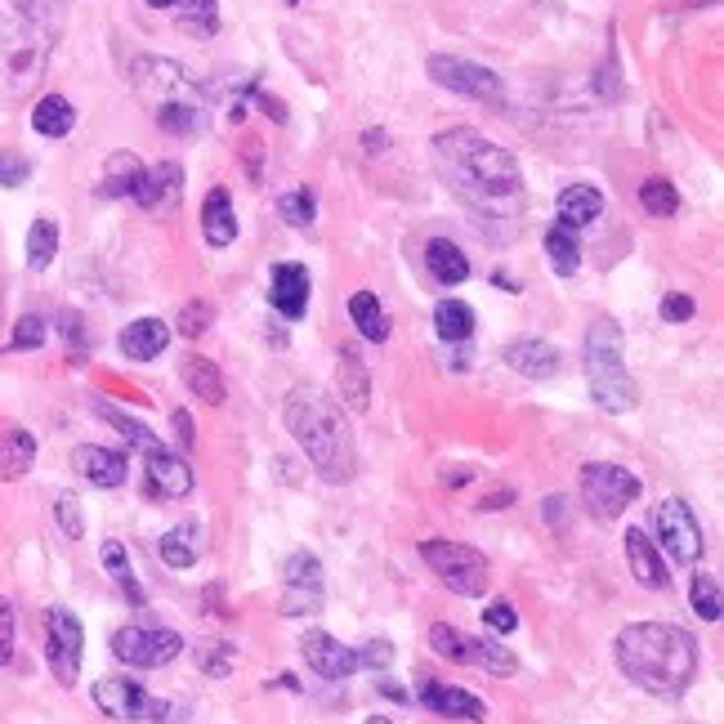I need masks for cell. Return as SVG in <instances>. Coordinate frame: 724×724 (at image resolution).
Returning <instances> with one entry per match:
<instances>
[{"mask_svg":"<svg viewBox=\"0 0 724 724\" xmlns=\"http://www.w3.org/2000/svg\"><path fill=\"white\" fill-rule=\"evenodd\" d=\"M144 466H148V492H153V497L183 501V497L192 492V483H197L192 470H188V460L175 456L166 443H157V447L144 452Z\"/></svg>","mask_w":724,"mask_h":724,"instance_id":"cell-16","label":"cell"},{"mask_svg":"<svg viewBox=\"0 0 724 724\" xmlns=\"http://www.w3.org/2000/svg\"><path fill=\"white\" fill-rule=\"evenodd\" d=\"M81 648H86V631H81L77 613L49 609L45 613V657H49V671L63 689H73L81 676Z\"/></svg>","mask_w":724,"mask_h":724,"instance_id":"cell-11","label":"cell"},{"mask_svg":"<svg viewBox=\"0 0 724 724\" xmlns=\"http://www.w3.org/2000/svg\"><path fill=\"white\" fill-rule=\"evenodd\" d=\"M202 237H207L211 246H233V237H237V215H233V202H229V188H211V192H207Z\"/></svg>","mask_w":724,"mask_h":724,"instance_id":"cell-28","label":"cell"},{"mask_svg":"<svg viewBox=\"0 0 724 724\" xmlns=\"http://www.w3.org/2000/svg\"><path fill=\"white\" fill-rule=\"evenodd\" d=\"M604 215V192L600 188H590V183H572L559 192V224L564 229H586V224H595Z\"/></svg>","mask_w":724,"mask_h":724,"instance_id":"cell-26","label":"cell"},{"mask_svg":"<svg viewBox=\"0 0 724 724\" xmlns=\"http://www.w3.org/2000/svg\"><path fill=\"white\" fill-rule=\"evenodd\" d=\"M349 318H354V326L363 332V341H371V345H385L389 341V313L380 309V300L371 291H354Z\"/></svg>","mask_w":724,"mask_h":724,"instance_id":"cell-35","label":"cell"},{"mask_svg":"<svg viewBox=\"0 0 724 724\" xmlns=\"http://www.w3.org/2000/svg\"><path fill=\"white\" fill-rule=\"evenodd\" d=\"M300 653H304V662L313 676L322 680H345L358 671V648H345L336 635H326V631H309L300 639Z\"/></svg>","mask_w":724,"mask_h":724,"instance_id":"cell-15","label":"cell"},{"mask_svg":"<svg viewBox=\"0 0 724 724\" xmlns=\"http://www.w3.org/2000/svg\"><path fill=\"white\" fill-rule=\"evenodd\" d=\"M32 466H36V438L27 430H19V425H5V430H0V479L14 483Z\"/></svg>","mask_w":724,"mask_h":724,"instance_id":"cell-27","label":"cell"},{"mask_svg":"<svg viewBox=\"0 0 724 724\" xmlns=\"http://www.w3.org/2000/svg\"><path fill=\"white\" fill-rule=\"evenodd\" d=\"M73 125H77V108L63 99V94H45L36 108H32V130L45 140H63V135H73Z\"/></svg>","mask_w":724,"mask_h":724,"instance_id":"cell-33","label":"cell"},{"mask_svg":"<svg viewBox=\"0 0 724 724\" xmlns=\"http://www.w3.org/2000/svg\"><path fill=\"white\" fill-rule=\"evenodd\" d=\"M689 600H693V613H698L702 622H720L724 604H720V581H715L711 572H698V577H693Z\"/></svg>","mask_w":724,"mask_h":724,"instance_id":"cell-42","label":"cell"},{"mask_svg":"<svg viewBox=\"0 0 724 724\" xmlns=\"http://www.w3.org/2000/svg\"><path fill=\"white\" fill-rule=\"evenodd\" d=\"M282 577H287V595H282V617H304V613H318L322 609V559L318 555H309V550H300V555H291L287 559V568H282Z\"/></svg>","mask_w":724,"mask_h":724,"instance_id":"cell-14","label":"cell"},{"mask_svg":"<svg viewBox=\"0 0 724 724\" xmlns=\"http://www.w3.org/2000/svg\"><path fill=\"white\" fill-rule=\"evenodd\" d=\"M510 501H514V492H510V488H501V492H488V497L479 501V510H483V514H488V510H505Z\"/></svg>","mask_w":724,"mask_h":724,"instance_id":"cell-54","label":"cell"},{"mask_svg":"<svg viewBox=\"0 0 724 724\" xmlns=\"http://www.w3.org/2000/svg\"><path fill=\"white\" fill-rule=\"evenodd\" d=\"M130 81H135V90L153 103V116L170 112V108L202 103V90H197V81L179 68L175 58H135L130 63Z\"/></svg>","mask_w":724,"mask_h":724,"instance_id":"cell-7","label":"cell"},{"mask_svg":"<svg viewBox=\"0 0 724 724\" xmlns=\"http://www.w3.org/2000/svg\"><path fill=\"white\" fill-rule=\"evenodd\" d=\"M14 657V604L0 595V667H10Z\"/></svg>","mask_w":724,"mask_h":724,"instance_id":"cell-50","label":"cell"},{"mask_svg":"<svg viewBox=\"0 0 724 724\" xmlns=\"http://www.w3.org/2000/svg\"><path fill=\"white\" fill-rule=\"evenodd\" d=\"M546 255H550V269H555L559 278H572V274H577V265H581L577 233H572V229H564V224H555V229L546 233Z\"/></svg>","mask_w":724,"mask_h":724,"instance_id":"cell-38","label":"cell"},{"mask_svg":"<svg viewBox=\"0 0 724 724\" xmlns=\"http://www.w3.org/2000/svg\"><path fill=\"white\" fill-rule=\"evenodd\" d=\"M233 667H237V644H229V639H211V644L197 648V671H202V676H211V680H229Z\"/></svg>","mask_w":724,"mask_h":724,"instance_id":"cell-39","label":"cell"},{"mask_svg":"<svg viewBox=\"0 0 724 724\" xmlns=\"http://www.w3.org/2000/svg\"><path fill=\"white\" fill-rule=\"evenodd\" d=\"M564 505H568L564 497H546V519H550V523H559V528H564V519H568V510H564Z\"/></svg>","mask_w":724,"mask_h":724,"instance_id":"cell-55","label":"cell"},{"mask_svg":"<svg viewBox=\"0 0 724 724\" xmlns=\"http://www.w3.org/2000/svg\"><path fill=\"white\" fill-rule=\"evenodd\" d=\"M466 667L505 680V676L519 671V657H514L505 644H497V639H475V635H466Z\"/></svg>","mask_w":724,"mask_h":724,"instance_id":"cell-31","label":"cell"},{"mask_svg":"<svg viewBox=\"0 0 724 724\" xmlns=\"http://www.w3.org/2000/svg\"><path fill=\"white\" fill-rule=\"evenodd\" d=\"M291 438L309 456V466L326 483H349L358 475V443L345 421V408L332 403L318 389H291L287 412H282Z\"/></svg>","mask_w":724,"mask_h":724,"instance_id":"cell-2","label":"cell"},{"mask_svg":"<svg viewBox=\"0 0 724 724\" xmlns=\"http://www.w3.org/2000/svg\"><path fill=\"white\" fill-rule=\"evenodd\" d=\"M73 466H77V475H81L86 483H94V488H121V483H125V470H130L121 452L94 447V443H81V447L73 452Z\"/></svg>","mask_w":724,"mask_h":724,"instance_id":"cell-17","label":"cell"},{"mask_svg":"<svg viewBox=\"0 0 724 724\" xmlns=\"http://www.w3.org/2000/svg\"><path fill=\"white\" fill-rule=\"evenodd\" d=\"M639 207L648 211V215H676L680 211V192H676V183H667V179H644L639 183Z\"/></svg>","mask_w":724,"mask_h":724,"instance_id":"cell-41","label":"cell"},{"mask_svg":"<svg viewBox=\"0 0 724 724\" xmlns=\"http://www.w3.org/2000/svg\"><path fill=\"white\" fill-rule=\"evenodd\" d=\"M54 255H58V220L41 215V220H32V229H27V265L41 274V269L54 265Z\"/></svg>","mask_w":724,"mask_h":724,"instance_id":"cell-37","label":"cell"},{"mask_svg":"<svg viewBox=\"0 0 724 724\" xmlns=\"http://www.w3.org/2000/svg\"><path fill=\"white\" fill-rule=\"evenodd\" d=\"M179 376H183V385H188L192 399H202L207 408H220V403L229 399L220 367H215L211 358H202V354H188V358L179 363Z\"/></svg>","mask_w":724,"mask_h":724,"instance_id":"cell-25","label":"cell"},{"mask_svg":"<svg viewBox=\"0 0 724 724\" xmlns=\"http://www.w3.org/2000/svg\"><path fill=\"white\" fill-rule=\"evenodd\" d=\"M505 363H510V371H519V376H528V380H550V376H559V349L550 345V341H537V336H523V341H514L510 349H505Z\"/></svg>","mask_w":724,"mask_h":724,"instance_id":"cell-18","label":"cell"},{"mask_svg":"<svg viewBox=\"0 0 724 724\" xmlns=\"http://www.w3.org/2000/svg\"><path fill=\"white\" fill-rule=\"evenodd\" d=\"M32 175V161L10 153V148H0V188H23Z\"/></svg>","mask_w":724,"mask_h":724,"instance_id":"cell-48","label":"cell"},{"mask_svg":"<svg viewBox=\"0 0 724 724\" xmlns=\"http://www.w3.org/2000/svg\"><path fill=\"white\" fill-rule=\"evenodd\" d=\"M430 648L443 657V662H460V667H466V631H456L447 622H434L430 626Z\"/></svg>","mask_w":724,"mask_h":724,"instance_id":"cell-43","label":"cell"},{"mask_svg":"<svg viewBox=\"0 0 724 724\" xmlns=\"http://www.w3.org/2000/svg\"><path fill=\"white\" fill-rule=\"evenodd\" d=\"M617 671L653 698H680L698 680V639L671 622H631L613 639Z\"/></svg>","mask_w":724,"mask_h":724,"instance_id":"cell-1","label":"cell"},{"mask_svg":"<svg viewBox=\"0 0 724 724\" xmlns=\"http://www.w3.org/2000/svg\"><path fill=\"white\" fill-rule=\"evenodd\" d=\"M116 345H121V354H125L130 363H153V358L166 354V345H170V326H166L161 318H140V322L125 326Z\"/></svg>","mask_w":724,"mask_h":724,"instance_id":"cell-22","label":"cell"},{"mask_svg":"<svg viewBox=\"0 0 724 724\" xmlns=\"http://www.w3.org/2000/svg\"><path fill=\"white\" fill-rule=\"evenodd\" d=\"M622 542H626V564H631V577H635L644 590H667V586H671L662 550H657V546H653L639 528H631Z\"/></svg>","mask_w":724,"mask_h":724,"instance_id":"cell-19","label":"cell"},{"mask_svg":"<svg viewBox=\"0 0 724 724\" xmlns=\"http://www.w3.org/2000/svg\"><path fill=\"white\" fill-rule=\"evenodd\" d=\"M483 622H488L497 635L519 631V613H514V604H510V600H492V604H488V613H483Z\"/></svg>","mask_w":724,"mask_h":724,"instance_id":"cell-49","label":"cell"},{"mask_svg":"<svg viewBox=\"0 0 724 724\" xmlns=\"http://www.w3.org/2000/svg\"><path fill=\"white\" fill-rule=\"evenodd\" d=\"M287 5H300V0H287Z\"/></svg>","mask_w":724,"mask_h":724,"instance_id":"cell-60","label":"cell"},{"mask_svg":"<svg viewBox=\"0 0 724 724\" xmlns=\"http://www.w3.org/2000/svg\"><path fill=\"white\" fill-rule=\"evenodd\" d=\"M336 393L349 412H367L371 408V371L363 363V354L354 345L341 349V363H336Z\"/></svg>","mask_w":724,"mask_h":724,"instance_id":"cell-21","label":"cell"},{"mask_svg":"<svg viewBox=\"0 0 724 724\" xmlns=\"http://www.w3.org/2000/svg\"><path fill=\"white\" fill-rule=\"evenodd\" d=\"M179 653H183V639L170 626H121L112 635V657L135 671H161Z\"/></svg>","mask_w":724,"mask_h":724,"instance_id":"cell-9","label":"cell"},{"mask_svg":"<svg viewBox=\"0 0 724 724\" xmlns=\"http://www.w3.org/2000/svg\"><path fill=\"white\" fill-rule=\"evenodd\" d=\"M54 519H58V528L68 542H81L86 537V519H81V501L73 492H58L54 497Z\"/></svg>","mask_w":724,"mask_h":724,"instance_id":"cell-46","label":"cell"},{"mask_svg":"<svg viewBox=\"0 0 724 724\" xmlns=\"http://www.w3.org/2000/svg\"><path fill=\"white\" fill-rule=\"evenodd\" d=\"M363 144H367V153L376 157V153H385V144H389V135H385V130H380V135H376V130H367V135H363Z\"/></svg>","mask_w":724,"mask_h":724,"instance_id":"cell-56","label":"cell"},{"mask_svg":"<svg viewBox=\"0 0 724 724\" xmlns=\"http://www.w3.org/2000/svg\"><path fill=\"white\" fill-rule=\"evenodd\" d=\"M577 488H581L586 510L595 514V519H604V523L622 519V514H626V505L644 492V483H639L631 470L613 466V460H590V466H581Z\"/></svg>","mask_w":724,"mask_h":724,"instance_id":"cell-8","label":"cell"},{"mask_svg":"<svg viewBox=\"0 0 724 724\" xmlns=\"http://www.w3.org/2000/svg\"><path fill=\"white\" fill-rule=\"evenodd\" d=\"M153 10H179V5H188V0H148Z\"/></svg>","mask_w":724,"mask_h":724,"instance_id":"cell-58","label":"cell"},{"mask_svg":"<svg viewBox=\"0 0 724 724\" xmlns=\"http://www.w3.org/2000/svg\"><path fill=\"white\" fill-rule=\"evenodd\" d=\"M175 326H179V336L197 341L202 332H211V326H215V304H207V300H188V304L179 309Z\"/></svg>","mask_w":724,"mask_h":724,"instance_id":"cell-45","label":"cell"},{"mask_svg":"<svg viewBox=\"0 0 724 724\" xmlns=\"http://www.w3.org/2000/svg\"><path fill=\"white\" fill-rule=\"evenodd\" d=\"M434 332L447 345H466L475 336V309L466 300H438L434 304Z\"/></svg>","mask_w":724,"mask_h":724,"instance_id":"cell-34","label":"cell"},{"mask_svg":"<svg viewBox=\"0 0 724 724\" xmlns=\"http://www.w3.org/2000/svg\"><path fill=\"white\" fill-rule=\"evenodd\" d=\"M586 380H590L595 408H604L613 416H622L639 403V389L622 363V326L613 318L590 322V332H586Z\"/></svg>","mask_w":724,"mask_h":724,"instance_id":"cell-5","label":"cell"},{"mask_svg":"<svg viewBox=\"0 0 724 724\" xmlns=\"http://www.w3.org/2000/svg\"><path fill=\"white\" fill-rule=\"evenodd\" d=\"M103 568L112 572V581L121 586V595L135 604V609H144L148 600H144V590H140V581H135V568H130V555H125V546L121 542H103Z\"/></svg>","mask_w":724,"mask_h":724,"instance_id":"cell-36","label":"cell"},{"mask_svg":"<svg viewBox=\"0 0 724 724\" xmlns=\"http://www.w3.org/2000/svg\"><path fill=\"white\" fill-rule=\"evenodd\" d=\"M179 188H183V170L175 161H161L157 170L144 175V188H140L135 202L148 207V211H161V207H175L179 202Z\"/></svg>","mask_w":724,"mask_h":724,"instance_id":"cell-32","label":"cell"},{"mask_svg":"<svg viewBox=\"0 0 724 724\" xmlns=\"http://www.w3.org/2000/svg\"><path fill=\"white\" fill-rule=\"evenodd\" d=\"M278 211H282V220H287L291 229H309L313 215H318V202H313L309 188H296V192H282V197H278Z\"/></svg>","mask_w":724,"mask_h":724,"instance_id":"cell-44","label":"cell"},{"mask_svg":"<svg viewBox=\"0 0 724 724\" xmlns=\"http://www.w3.org/2000/svg\"><path fill=\"white\" fill-rule=\"evenodd\" d=\"M54 27L41 19L32 0L0 5V103L23 99L49 63Z\"/></svg>","mask_w":724,"mask_h":724,"instance_id":"cell-3","label":"cell"},{"mask_svg":"<svg viewBox=\"0 0 724 724\" xmlns=\"http://www.w3.org/2000/svg\"><path fill=\"white\" fill-rule=\"evenodd\" d=\"M309 291H313V282H309V269H304V265H278V269H274L269 300H274V309H278L282 318H291V322L304 318Z\"/></svg>","mask_w":724,"mask_h":724,"instance_id":"cell-20","label":"cell"},{"mask_svg":"<svg viewBox=\"0 0 724 724\" xmlns=\"http://www.w3.org/2000/svg\"><path fill=\"white\" fill-rule=\"evenodd\" d=\"M425 269H430V278L438 287H460V282L470 278V255L460 250L452 237H434L425 246Z\"/></svg>","mask_w":724,"mask_h":724,"instance_id":"cell-24","label":"cell"},{"mask_svg":"<svg viewBox=\"0 0 724 724\" xmlns=\"http://www.w3.org/2000/svg\"><path fill=\"white\" fill-rule=\"evenodd\" d=\"M94 706L108 720H121V724H130V720H166L170 715V706L153 702L148 689L135 684V680H99L94 684Z\"/></svg>","mask_w":724,"mask_h":724,"instance_id":"cell-13","label":"cell"},{"mask_svg":"<svg viewBox=\"0 0 724 724\" xmlns=\"http://www.w3.org/2000/svg\"><path fill=\"white\" fill-rule=\"evenodd\" d=\"M367 724H393V720H385V715H371V720H367Z\"/></svg>","mask_w":724,"mask_h":724,"instance_id":"cell-59","label":"cell"},{"mask_svg":"<svg viewBox=\"0 0 724 724\" xmlns=\"http://www.w3.org/2000/svg\"><path fill=\"white\" fill-rule=\"evenodd\" d=\"M94 412H99V416H103V421H108L112 430H121L130 447H140V452H148V447H157V443H161V438H157V434H153V430H148L144 421H130V416H125V412H116L112 403H94Z\"/></svg>","mask_w":724,"mask_h":724,"instance_id":"cell-40","label":"cell"},{"mask_svg":"<svg viewBox=\"0 0 724 724\" xmlns=\"http://www.w3.org/2000/svg\"><path fill=\"white\" fill-rule=\"evenodd\" d=\"M421 702L430 711H438L443 720H488V706L466 693V689H452V684H438V680H425L421 684Z\"/></svg>","mask_w":724,"mask_h":724,"instance_id":"cell-23","label":"cell"},{"mask_svg":"<svg viewBox=\"0 0 724 724\" xmlns=\"http://www.w3.org/2000/svg\"><path fill=\"white\" fill-rule=\"evenodd\" d=\"M693 313H698V304H693L689 296H667V300H662V318H667V322H689Z\"/></svg>","mask_w":724,"mask_h":724,"instance_id":"cell-52","label":"cell"},{"mask_svg":"<svg viewBox=\"0 0 724 724\" xmlns=\"http://www.w3.org/2000/svg\"><path fill=\"white\" fill-rule=\"evenodd\" d=\"M470 479H475V470H456V475L447 470L443 475V488H460V483H470Z\"/></svg>","mask_w":724,"mask_h":724,"instance_id":"cell-57","label":"cell"},{"mask_svg":"<svg viewBox=\"0 0 724 724\" xmlns=\"http://www.w3.org/2000/svg\"><path fill=\"white\" fill-rule=\"evenodd\" d=\"M170 421H175V438H179V447L192 452V443H197V434H192V416H188V412H175Z\"/></svg>","mask_w":724,"mask_h":724,"instance_id":"cell-53","label":"cell"},{"mask_svg":"<svg viewBox=\"0 0 724 724\" xmlns=\"http://www.w3.org/2000/svg\"><path fill=\"white\" fill-rule=\"evenodd\" d=\"M430 77L443 86V90H456L466 99H479V103H501V77L483 63H470V58H456V54H434L430 58Z\"/></svg>","mask_w":724,"mask_h":724,"instance_id":"cell-12","label":"cell"},{"mask_svg":"<svg viewBox=\"0 0 724 724\" xmlns=\"http://www.w3.org/2000/svg\"><path fill=\"white\" fill-rule=\"evenodd\" d=\"M157 555L166 568H192L202 559V528H197V523H175V528L157 542Z\"/></svg>","mask_w":724,"mask_h":724,"instance_id":"cell-30","label":"cell"},{"mask_svg":"<svg viewBox=\"0 0 724 724\" xmlns=\"http://www.w3.org/2000/svg\"><path fill=\"white\" fill-rule=\"evenodd\" d=\"M421 559L434 568V577L452 590V595L475 600V595H483V590H488V559L475 546H466V542L434 537V542L421 546Z\"/></svg>","mask_w":724,"mask_h":724,"instance_id":"cell-6","label":"cell"},{"mask_svg":"<svg viewBox=\"0 0 724 724\" xmlns=\"http://www.w3.org/2000/svg\"><path fill=\"white\" fill-rule=\"evenodd\" d=\"M45 318H36V313H23L19 322H14V349H41L45 345Z\"/></svg>","mask_w":724,"mask_h":724,"instance_id":"cell-47","label":"cell"},{"mask_svg":"<svg viewBox=\"0 0 724 724\" xmlns=\"http://www.w3.org/2000/svg\"><path fill=\"white\" fill-rule=\"evenodd\" d=\"M393 662V644L389 639H371L358 648V667H371V671H385Z\"/></svg>","mask_w":724,"mask_h":724,"instance_id":"cell-51","label":"cell"},{"mask_svg":"<svg viewBox=\"0 0 724 724\" xmlns=\"http://www.w3.org/2000/svg\"><path fill=\"white\" fill-rule=\"evenodd\" d=\"M144 161L135 153H112L103 161V197H140L144 188Z\"/></svg>","mask_w":724,"mask_h":724,"instance_id":"cell-29","label":"cell"},{"mask_svg":"<svg viewBox=\"0 0 724 724\" xmlns=\"http://www.w3.org/2000/svg\"><path fill=\"white\" fill-rule=\"evenodd\" d=\"M434 148H438L443 170L466 188H475L479 197H514L523 188V170H519L514 153H505L501 144H492L488 135H479L470 125L443 130L434 140Z\"/></svg>","mask_w":724,"mask_h":724,"instance_id":"cell-4","label":"cell"},{"mask_svg":"<svg viewBox=\"0 0 724 724\" xmlns=\"http://www.w3.org/2000/svg\"><path fill=\"white\" fill-rule=\"evenodd\" d=\"M653 528H657V542H662V550L676 564H698L702 559V550H706L702 523H698V514L680 497H662V501L653 505Z\"/></svg>","mask_w":724,"mask_h":724,"instance_id":"cell-10","label":"cell"}]
</instances>
